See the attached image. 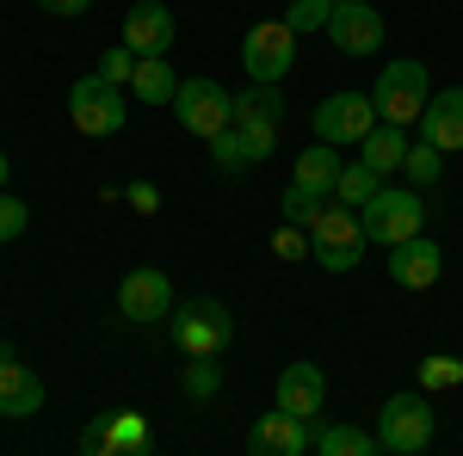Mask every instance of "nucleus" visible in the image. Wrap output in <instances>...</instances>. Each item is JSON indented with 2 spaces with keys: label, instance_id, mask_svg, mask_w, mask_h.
Instances as JSON below:
<instances>
[{
  "label": "nucleus",
  "instance_id": "nucleus-12",
  "mask_svg": "<svg viewBox=\"0 0 463 456\" xmlns=\"http://www.w3.org/2000/svg\"><path fill=\"white\" fill-rule=\"evenodd\" d=\"M371 124H377V106H371V93H327L316 106V136L321 142H364L371 136Z\"/></svg>",
  "mask_w": 463,
  "mask_h": 456
},
{
  "label": "nucleus",
  "instance_id": "nucleus-10",
  "mask_svg": "<svg viewBox=\"0 0 463 456\" xmlns=\"http://www.w3.org/2000/svg\"><path fill=\"white\" fill-rule=\"evenodd\" d=\"M118 315L137 321V327L174 315V284H167V272H155V265L124 272V284H118Z\"/></svg>",
  "mask_w": 463,
  "mask_h": 456
},
{
  "label": "nucleus",
  "instance_id": "nucleus-17",
  "mask_svg": "<svg viewBox=\"0 0 463 456\" xmlns=\"http://www.w3.org/2000/svg\"><path fill=\"white\" fill-rule=\"evenodd\" d=\"M174 37H179L174 13H167L161 0H137V6L124 13V37H118V43H130L137 56H167Z\"/></svg>",
  "mask_w": 463,
  "mask_h": 456
},
{
  "label": "nucleus",
  "instance_id": "nucleus-7",
  "mask_svg": "<svg viewBox=\"0 0 463 456\" xmlns=\"http://www.w3.org/2000/svg\"><path fill=\"white\" fill-rule=\"evenodd\" d=\"M272 148H279V124H248V117H229V124L211 136V167L235 179V173H248V167H260Z\"/></svg>",
  "mask_w": 463,
  "mask_h": 456
},
{
  "label": "nucleus",
  "instance_id": "nucleus-8",
  "mask_svg": "<svg viewBox=\"0 0 463 456\" xmlns=\"http://www.w3.org/2000/svg\"><path fill=\"white\" fill-rule=\"evenodd\" d=\"M241 69H248V80H285L297 69V32L285 19H260L241 37Z\"/></svg>",
  "mask_w": 463,
  "mask_h": 456
},
{
  "label": "nucleus",
  "instance_id": "nucleus-23",
  "mask_svg": "<svg viewBox=\"0 0 463 456\" xmlns=\"http://www.w3.org/2000/svg\"><path fill=\"white\" fill-rule=\"evenodd\" d=\"M235 117H248V124H285V80H253L248 93H235Z\"/></svg>",
  "mask_w": 463,
  "mask_h": 456
},
{
  "label": "nucleus",
  "instance_id": "nucleus-31",
  "mask_svg": "<svg viewBox=\"0 0 463 456\" xmlns=\"http://www.w3.org/2000/svg\"><path fill=\"white\" fill-rule=\"evenodd\" d=\"M272 253H279V259H309V228H303V222L272 228Z\"/></svg>",
  "mask_w": 463,
  "mask_h": 456
},
{
  "label": "nucleus",
  "instance_id": "nucleus-5",
  "mask_svg": "<svg viewBox=\"0 0 463 456\" xmlns=\"http://www.w3.org/2000/svg\"><path fill=\"white\" fill-rule=\"evenodd\" d=\"M358 222H364V241L371 247H395V241H408V235H420L427 210H420L414 185H408V191H402V185H377V191L358 204Z\"/></svg>",
  "mask_w": 463,
  "mask_h": 456
},
{
  "label": "nucleus",
  "instance_id": "nucleus-21",
  "mask_svg": "<svg viewBox=\"0 0 463 456\" xmlns=\"http://www.w3.org/2000/svg\"><path fill=\"white\" fill-rule=\"evenodd\" d=\"M358 161L377 167V173H402V161H408V130H402V124H371V136L358 142Z\"/></svg>",
  "mask_w": 463,
  "mask_h": 456
},
{
  "label": "nucleus",
  "instance_id": "nucleus-28",
  "mask_svg": "<svg viewBox=\"0 0 463 456\" xmlns=\"http://www.w3.org/2000/svg\"><path fill=\"white\" fill-rule=\"evenodd\" d=\"M321 204H327L321 191H309V185H297V179H290V185H285V198H279V216H285V222H303V228H309V222L321 216Z\"/></svg>",
  "mask_w": 463,
  "mask_h": 456
},
{
  "label": "nucleus",
  "instance_id": "nucleus-4",
  "mask_svg": "<svg viewBox=\"0 0 463 456\" xmlns=\"http://www.w3.org/2000/svg\"><path fill=\"white\" fill-rule=\"evenodd\" d=\"M69 117L80 136H118L124 124H130V106H124V87L106 80V74H80L69 87Z\"/></svg>",
  "mask_w": 463,
  "mask_h": 456
},
{
  "label": "nucleus",
  "instance_id": "nucleus-11",
  "mask_svg": "<svg viewBox=\"0 0 463 456\" xmlns=\"http://www.w3.org/2000/svg\"><path fill=\"white\" fill-rule=\"evenodd\" d=\"M383 13L371 6V0H346V6H334V19H327V43L340 50V56H377L383 50Z\"/></svg>",
  "mask_w": 463,
  "mask_h": 456
},
{
  "label": "nucleus",
  "instance_id": "nucleus-18",
  "mask_svg": "<svg viewBox=\"0 0 463 456\" xmlns=\"http://www.w3.org/2000/svg\"><path fill=\"white\" fill-rule=\"evenodd\" d=\"M321 401H327V377H321V364H285V370H279V407H285V414L316 420Z\"/></svg>",
  "mask_w": 463,
  "mask_h": 456
},
{
  "label": "nucleus",
  "instance_id": "nucleus-22",
  "mask_svg": "<svg viewBox=\"0 0 463 456\" xmlns=\"http://www.w3.org/2000/svg\"><path fill=\"white\" fill-rule=\"evenodd\" d=\"M130 93L143 106H174L179 93V74L167 69V56H137V74H130Z\"/></svg>",
  "mask_w": 463,
  "mask_h": 456
},
{
  "label": "nucleus",
  "instance_id": "nucleus-15",
  "mask_svg": "<svg viewBox=\"0 0 463 456\" xmlns=\"http://www.w3.org/2000/svg\"><path fill=\"white\" fill-rule=\"evenodd\" d=\"M439 272H445V253L427 235H408V241L390 247V284L395 290H432Z\"/></svg>",
  "mask_w": 463,
  "mask_h": 456
},
{
  "label": "nucleus",
  "instance_id": "nucleus-2",
  "mask_svg": "<svg viewBox=\"0 0 463 456\" xmlns=\"http://www.w3.org/2000/svg\"><path fill=\"white\" fill-rule=\"evenodd\" d=\"M432 99V74L427 62H414V56H402L390 69L377 74V87H371V106H377V124H420V111Z\"/></svg>",
  "mask_w": 463,
  "mask_h": 456
},
{
  "label": "nucleus",
  "instance_id": "nucleus-27",
  "mask_svg": "<svg viewBox=\"0 0 463 456\" xmlns=\"http://www.w3.org/2000/svg\"><path fill=\"white\" fill-rule=\"evenodd\" d=\"M377 185H383V173H377V167H364V161H353V167H340V185H334V198L358 210V204H364Z\"/></svg>",
  "mask_w": 463,
  "mask_h": 456
},
{
  "label": "nucleus",
  "instance_id": "nucleus-20",
  "mask_svg": "<svg viewBox=\"0 0 463 456\" xmlns=\"http://www.w3.org/2000/svg\"><path fill=\"white\" fill-rule=\"evenodd\" d=\"M340 167H346V161H340V154H334V142H309V148H303V154H297V185H309V191H321V198H334V185H340Z\"/></svg>",
  "mask_w": 463,
  "mask_h": 456
},
{
  "label": "nucleus",
  "instance_id": "nucleus-6",
  "mask_svg": "<svg viewBox=\"0 0 463 456\" xmlns=\"http://www.w3.org/2000/svg\"><path fill=\"white\" fill-rule=\"evenodd\" d=\"M432 444V407L427 395H390L377 414V451L390 456H420Z\"/></svg>",
  "mask_w": 463,
  "mask_h": 456
},
{
  "label": "nucleus",
  "instance_id": "nucleus-34",
  "mask_svg": "<svg viewBox=\"0 0 463 456\" xmlns=\"http://www.w3.org/2000/svg\"><path fill=\"white\" fill-rule=\"evenodd\" d=\"M124 204H130V210H161V191H155V185H148V179H137V185H124Z\"/></svg>",
  "mask_w": 463,
  "mask_h": 456
},
{
  "label": "nucleus",
  "instance_id": "nucleus-19",
  "mask_svg": "<svg viewBox=\"0 0 463 456\" xmlns=\"http://www.w3.org/2000/svg\"><path fill=\"white\" fill-rule=\"evenodd\" d=\"M420 136H427L432 148H445V154L463 148V87H445V93L427 99V111H420Z\"/></svg>",
  "mask_w": 463,
  "mask_h": 456
},
{
  "label": "nucleus",
  "instance_id": "nucleus-29",
  "mask_svg": "<svg viewBox=\"0 0 463 456\" xmlns=\"http://www.w3.org/2000/svg\"><path fill=\"white\" fill-rule=\"evenodd\" d=\"M327 19H334V0H290V13H285V25L297 37L303 32H327Z\"/></svg>",
  "mask_w": 463,
  "mask_h": 456
},
{
  "label": "nucleus",
  "instance_id": "nucleus-1",
  "mask_svg": "<svg viewBox=\"0 0 463 456\" xmlns=\"http://www.w3.org/2000/svg\"><path fill=\"white\" fill-rule=\"evenodd\" d=\"M364 222H358V210L353 204H340V198H327L321 204V216L309 222V259H316L321 272H353L358 259H364Z\"/></svg>",
  "mask_w": 463,
  "mask_h": 456
},
{
  "label": "nucleus",
  "instance_id": "nucleus-25",
  "mask_svg": "<svg viewBox=\"0 0 463 456\" xmlns=\"http://www.w3.org/2000/svg\"><path fill=\"white\" fill-rule=\"evenodd\" d=\"M402 173H408V185H439V179H445V148H432L427 136L408 142V161H402Z\"/></svg>",
  "mask_w": 463,
  "mask_h": 456
},
{
  "label": "nucleus",
  "instance_id": "nucleus-32",
  "mask_svg": "<svg viewBox=\"0 0 463 456\" xmlns=\"http://www.w3.org/2000/svg\"><path fill=\"white\" fill-rule=\"evenodd\" d=\"M99 74H106V80H118V87H124V80H130V74H137V50H130V43H111L106 56H99Z\"/></svg>",
  "mask_w": 463,
  "mask_h": 456
},
{
  "label": "nucleus",
  "instance_id": "nucleus-26",
  "mask_svg": "<svg viewBox=\"0 0 463 456\" xmlns=\"http://www.w3.org/2000/svg\"><path fill=\"white\" fill-rule=\"evenodd\" d=\"M179 388H185V401H211L216 388H222V364H216V358H185Z\"/></svg>",
  "mask_w": 463,
  "mask_h": 456
},
{
  "label": "nucleus",
  "instance_id": "nucleus-16",
  "mask_svg": "<svg viewBox=\"0 0 463 456\" xmlns=\"http://www.w3.org/2000/svg\"><path fill=\"white\" fill-rule=\"evenodd\" d=\"M43 407V377L19 364V351L0 346V420H32Z\"/></svg>",
  "mask_w": 463,
  "mask_h": 456
},
{
  "label": "nucleus",
  "instance_id": "nucleus-33",
  "mask_svg": "<svg viewBox=\"0 0 463 456\" xmlns=\"http://www.w3.org/2000/svg\"><path fill=\"white\" fill-rule=\"evenodd\" d=\"M25 222H32V210H25L19 198H6V191H0V241H19V235H25Z\"/></svg>",
  "mask_w": 463,
  "mask_h": 456
},
{
  "label": "nucleus",
  "instance_id": "nucleus-30",
  "mask_svg": "<svg viewBox=\"0 0 463 456\" xmlns=\"http://www.w3.org/2000/svg\"><path fill=\"white\" fill-rule=\"evenodd\" d=\"M458 383H463V358H451V351H432L420 364V388H458Z\"/></svg>",
  "mask_w": 463,
  "mask_h": 456
},
{
  "label": "nucleus",
  "instance_id": "nucleus-13",
  "mask_svg": "<svg viewBox=\"0 0 463 456\" xmlns=\"http://www.w3.org/2000/svg\"><path fill=\"white\" fill-rule=\"evenodd\" d=\"M80 451L87 456H137V451H148V420L130 414V407L99 414V420L80 432Z\"/></svg>",
  "mask_w": 463,
  "mask_h": 456
},
{
  "label": "nucleus",
  "instance_id": "nucleus-37",
  "mask_svg": "<svg viewBox=\"0 0 463 456\" xmlns=\"http://www.w3.org/2000/svg\"><path fill=\"white\" fill-rule=\"evenodd\" d=\"M334 6H346V0H334Z\"/></svg>",
  "mask_w": 463,
  "mask_h": 456
},
{
  "label": "nucleus",
  "instance_id": "nucleus-14",
  "mask_svg": "<svg viewBox=\"0 0 463 456\" xmlns=\"http://www.w3.org/2000/svg\"><path fill=\"white\" fill-rule=\"evenodd\" d=\"M248 451L253 456H309V451H316V432H309V420H297V414H285V407H272V414L253 420Z\"/></svg>",
  "mask_w": 463,
  "mask_h": 456
},
{
  "label": "nucleus",
  "instance_id": "nucleus-9",
  "mask_svg": "<svg viewBox=\"0 0 463 456\" xmlns=\"http://www.w3.org/2000/svg\"><path fill=\"white\" fill-rule=\"evenodd\" d=\"M174 117L192 130V136L211 142L216 130L235 117V93H222L211 74H192V80H179V93H174Z\"/></svg>",
  "mask_w": 463,
  "mask_h": 456
},
{
  "label": "nucleus",
  "instance_id": "nucleus-24",
  "mask_svg": "<svg viewBox=\"0 0 463 456\" xmlns=\"http://www.w3.org/2000/svg\"><path fill=\"white\" fill-rule=\"evenodd\" d=\"M377 451V432L364 425H321L316 432V456H371Z\"/></svg>",
  "mask_w": 463,
  "mask_h": 456
},
{
  "label": "nucleus",
  "instance_id": "nucleus-36",
  "mask_svg": "<svg viewBox=\"0 0 463 456\" xmlns=\"http://www.w3.org/2000/svg\"><path fill=\"white\" fill-rule=\"evenodd\" d=\"M6 173H13V167H6V148H0V191H6Z\"/></svg>",
  "mask_w": 463,
  "mask_h": 456
},
{
  "label": "nucleus",
  "instance_id": "nucleus-35",
  "mask_svg": "<svg viewBox=\"0 0 463 456\" xmlns=\"http://www.w3.org/2000/svg\"><path fill=\"white\" fill-rule=\"evenodd\" d=\"M37 6H43V13H56V19H74V13H87L93 0H37Z\"/></svg>",
  "mask_w": 463,
  "mask_h": 456
},
{
  "label": "nucleus",
  "instance_id": "nucleus-3",
  "mask_svg": "<svg viewBox=\"0 0 463 456\" xmlns=\"http://www.w3.org/2000/svg\"><path fill=\"white\" fill-rule=\"evenodd\" d=\"M167 327H174L179 358H222V351H229V340H235V321H229V309H222V302H211V296L174 302Z\"/></svg>",
  "mask_w": 463,
  "mask_h": 456
}]
</instances>
